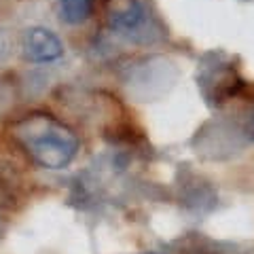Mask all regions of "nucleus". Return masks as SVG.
Returning a JSON list of instances; mask_svg holds the SVG:
<instances>
[{"mask_svg": "<svg viewBox=\"0 0 254 254\" xmlns=\"http://www.w3.org/2000/svg\"><path fill=\"white\" fill-rule=\"evenodd\" d=\"M13 136L26 155L47 170H62L78 155L76 133L45 113H32L13 127Z\"/></svg>", "mask_w": 254, "mask_h": 254, "instance_id": "1", "label": "nucleus"}, {"mask_svg": "<svg viewBox=\"0 0 254 254\" xmlns=\"http://www.w3.org/2000/svg\"><path fill=\"white\" fill-rule=\"evenodd\" d=\"M108 23L115 30L131 32L144 21V9L140 0H108Z\"/></svg>", "mask_w": 254, "mask_h": 254, "instance_id": "3", "label": "nucleus"}, {"mask_svg": "<svg viewBox=\"0 0 254 254\" xmlns=\"http://www.w3.org/2000/svg\"><path fill=\"white\" fill-rule=\"evenodd\" d=\"M23 51H26L30 62L53 64L64 55V45L53 30L34 26L23 34Z\"/></svg>", "mask_w": 254, "mask_h": 254, "instance_id": "2", "label": "nucleus"}, {"mask_svg": "<svg viewBox=\"0 0 254 254\" xmlns=\"http://www.w3.org/2000/svg\"><path fill=\"white\" fill-rule=\"evenodd\" d=\"M93 13V0H60V15L66 23H83Z\"/></svg>", "mask_w": 254, "mask_h": 254, "instance_id": "4", "label": "nucleus"}]
</instances>
